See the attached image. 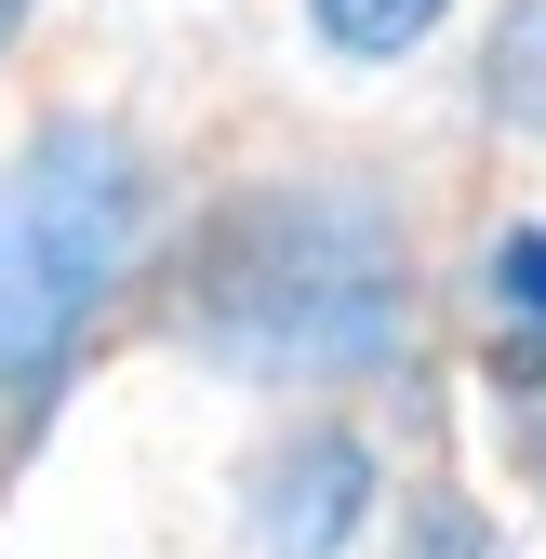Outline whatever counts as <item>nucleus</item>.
I'll return each instance as SVG.
<instances>
[{
	"mask_svg": "<svg viewBox=\"0 0 546 559\" xmlns=\"http://www.w3.org/2000/svg\"><path fill=\"white\" fill-rule=\"evenodd\" d=\"M120 253H133V147L94 133V120L40 133V147L0 174V386L14 400L54 386V360L107 307Z\"/></svg>",
	"mask_w": 546,
	"mask_h": 559,
	"instance_id": "nucleus-2",
	"label": "nucleus"
},
{
	"mask_svg": "<svg viewBox=\"0 0 546 559\" xmlns=\"http://www.w3.org/2000/svg\"><path fill=\"white\" fill-rule=\"evenodd\" d=\"M494 294H507L520 320H546V227H507V240H494Z\"/></svg>",
	"mask_w": 546,
	"mask_h": 559,
	"instance_id": "nucleus-5",
	"label": "nucleus"
},
{
	"mask_svg": "<svg viewBox=\"0 0 546 559\" xmlns=\"http://www.w3.org/2000/svg\"><path fill=\"white\" fill-rule=\"evenodd\" d=\"M14 27H27V0H0V40H14Z\"/></svg>",
	"mask_w": 546,
	"mask_h": 559,
	"instance_id": "nucleus-6",
	"label": "nucleus"
},
{
	"mask_svg": "<svg viewBox=\"0 0 546 559\" xmlns=\"http://www.w3.org/2000/svg\"><path fill=\"white\" fill-rule=\"evenodd\" d=\"M187 320L240 373H360L400 346V240L373 200H333V187L253 200L214 240Z\"/></svg>",
	"mask_w": 546,
	"mask_h": 559,
	"instance_id": "nucleus-1",
	"label": "nucleus"
},
{
	"mask_svg": "<svg viewBox=\"0 0 546 559\" xmlns=\"http://www.w3.org/2000/svg\"><path fill=\"white\" fill-rule=\"evenodd\" d=\"M307 14H320L333 53H414V40L453 14V0H307Z\"/></svg>",
	"mask_w": 546,
	"mask_h": 559,
	"instance_id": "nucleus-4",
	"label": "nucleus"
},
{
	"mask_svg": "<svg viewBox=\"0 0 546 559\" xmlns=\"http://www.w3.org/2000/svg\"><path fill=\"white\" fill-rule=\"evenodd\" d=\"M360 493H373L360 440H294L281 479H266V546H281V559H333L360 533Z\"/></svg>",
	"mask_w": 546,
	"mask_h": 559,
	"instance_id": "nucleus-3",
	"label": "nucleus"
}]
</instances>
